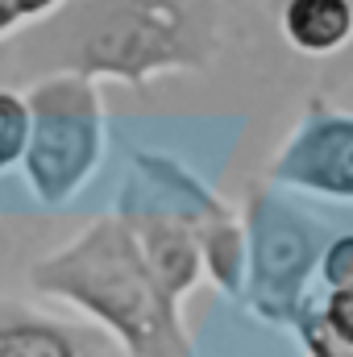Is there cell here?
<instances>
[{"label": "cell", "instance_id": "1", "mask_svg": "<svg viewBox=\"0 0 353 357\" xmlns=\"http://www.w3.org/2000/svg\"><path fill=\"white\" fill-rule=\"evenodd\" d=\"M291 171L329 191H353V125H329L299 146Z\"/></svg>", "mask_w": 353, "mask_h": 357}, {"label": "cell", "instance_id": "2", "mask_svg": "<svg viewBox=\"0 0 353 357\" xmlns=\"http://www.w3.org/2000/svg\"><path fill=\"white\" fill-rule=\"evenodd\" d=\"M353 33L350 0H291L287 4V38L308 54H329Z\"/></svg>", "mask_w": 353, "mask_h": 357}, {"label": "cell", "instance_id": "3", "mask_svg": "<svg viewBox=\"0 0 353 357\" xmlns=\"http://www.w3.org/2000/svg\"><path fill=\"white\" fill-rule=\"evenodd\" d=\"M25 146H29V108L17 96L0 91V171L13 167L25 154Z\"/></svg>", "mask_w": 353, "mask_h": 357}, {"label": "cell", "instance_id": "4", "mask_svg": "<svg viewBox=\"0 0 353 357\" xmlns=\"http://www.w3.org/2000/svg\"><path fill=\"white\" fill-rule=\"evenodd\" d=\"M0 357H67V345L54 333L17 328V333H0Z\"/></svg>", "mask_w": 353, "mask_h": 357}, {"label": "cell", "instance_id": "5", "mask_svg": "<svg viewBox=\"0 0 353 357\" xmlns=\"http://www.w3.org/2000/svg\"><path fill=\"white\" fill-rule=\"evenodd\" d=\"M329 278H333L337 287H350L353 282V237L337 241V250L329 254Z\"/></svg>", "mask_w": 353, "mask_h": 357}, {"label": "cell", "instance_id": "6", "mask_svg": "<svg viewBox=\"0 0 353 357\" xmlns=\"http://www.w3.org/2000/svg\"><path fill=\"white\" fill-rule=\"evenodd\" d=\"M329 320H333V328H337L345 341H353V287H345V291L333 299V307H329Z\"/></svg>", "mask_w": 353, "mask_h": 357}, {"label": "cell", "instance_id": "7", "mask_svg": "<svg viewBox=\"0 0 353 357\" xmlns=\"http://www.w3.org/2000/svg\"><path fill=\"white\" fill-rule=\"evenodd\" d=\"M8 4H13V13H17V17H33V13H46L54 0H8Z\"/></svg>", "mask_w": 353, "mask_h": 357}, {"label": "cell", "instance_id": "8", "mask_svg": "<svg viewBox=\"0 0 353 357\" xmlns=\"http://www.w3.org/2000/svg\"><path fill=\"white\" fill-rule=\"evenodd\" d=\"M13 21H17V13H13V4H8V0H0V33H4V29H8Z\"/></svg>", "mask_w": 353, "mask_h": 357}]
</instances>
